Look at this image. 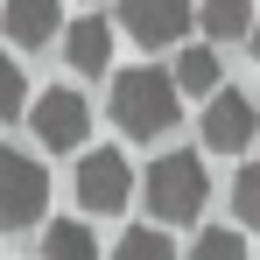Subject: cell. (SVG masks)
<instances>
[{"label": "cell", "mask_w": 260, "mask_h": 260, "mask_svg": "<svg viewBox=\"0 0 260 260\" xmlns=\"http://www.w3.org/2000/svg\"><path fill=\"white\" fill-rule=\"evenodd\" d=\"M21 99H28L21 63H14V56H0V120H14V113H21Z\"/></svg>", "instance_id": "2e32d148"}, {"label": "cell", "mask_w": 260, "mask_h": 260, "mask_svg": "<svg viewBox=\"0 0 260 260\" xmlns=\"http://www.w3.org/2000/svg\"><path fill=\"white\" fill-rule=\"evenodd\" d=\"M176 106H183V91H176L169 71H155V63H134L113 78V127L134 134V141H155V134L176 127Z\"/></svg>", "instance_id": "6da1fadb"}, {"label": "cell", "mask_w": 260, "mask_h": 260, "mask_svg": "<svg viewBox=\"0 0 260 260\" xmlns=\"http://www.w3.org/2000/svg\"><path fill=\"white\" fill-rule=\"evenodd\" d=\"M113 260H176V246H169V232H155V225H134L127 239L113 246Z\"/></svg>", "instance_id": "5bb4252c"}, {"label": "cell", "mask_w": 260, "mask_h": 260, "mask_svg": "<svg viewBox=\"0 0 260 260\" xmlns=\"http://www.w3.org/2000/svg\"><path fill=\"white\" fill-rule=\"evenodd\" d=\"M190 260H246V232H232V225H204V232L190 239Z\"/></svg>", "instance_id": "4fadbf2b"}, {"label": "cell", "mask_w": 260, "mask_h": 260, "mask_svg": "<svg viewBox=\"0 0 260 260\" xmlns=\"http://www.w3.org/2000/svg\"><path fill=\"white\" fill-rule=\"evenodd\" d=\"M127 190H134V169L120 148H85L78 155V204L85 211H120Z\"/></svg>", "instance_id": "277c9868"}, {"label": "cell", "mask_w": 260, "mask_h": 260, "mask_svg": "<svg viewBox=\"0 0 260 260\" xmlns=\"http://www.w3.org/2000/svg\"><path fill=\"white\" fill-rule=\"evenodd\" d=\"M63 56L78 63V78H91V71H106V63H113V28H106L99 14H78V28L63 36Z\"/></svg>", "instance_id": "9c48e42d"}, {"label": "cell", "mask_w": 260, "mask_h": 260, "mask_svg": "<svg viewBox=\"0 0 260 260\" xmlns=\"http://www.w3.org/2000/svg\"><path fill=\"white\" fill-rule=\"evenodd\" d=\"M43 260H99V239H91L78 218H56L43 232Z\"/></svg>", "instance_id": "7c38bea8"}, {"label": "cell", "mask_w": 260, "mask_h": 260, "mask_svg": "<svg viewBox=\"0 0 260 260\" xmlns=\"http://www.w3.org/2000/svg\"><path fill=\"white\" fill-rule=\"evenodd\" d=\"M246 43H253V63H260V21H253V36H246Z\"/></svg>", "instance_id": "e0dca14e"}, {"label": "cell", "mask_w": 260, "mask_h": 260, "mask_svg": "<svg viewBox=\"0 0 260 260\" xmlns=\"http://www.w3.org/2000/svg\"><path fill=\"white\" fill-rule=\"evenodd\" d=\"M197 14H204V36L211 43H239V36H253V21H260L246 0H204Z\"/></svg>", "instance_id": "8fae6325"}, {"label": "cell", "mask_w": 260, "mask_h": 260, "mask_svg": "<svg viewBox=\"0 0 260 260\" xmlns=\"http://www.w3.org/2000/svg\"><path fill=\"white\" fill-rule=\"evenodd\" d=\"M190 0H120V28H127L134 43H148V49H169L183 28H190Z\"/></svg>", "instance_id": "52a82bcc"}, {"label": "cell", "mask_w": 260, "mask_h": 260, "mask_svg": "<svg viewBox=\"0 0 260 260\" xmlns=\"http://www.w3.org/2000/svg\"><path fill=\"white\" fill-rule=\"evenodd\" d=\"M28 127H36V141H43V148H85L91 106H85L71 85H56V91H43V99L28 106Z\"/></svg>", "instance_id": "5b68a950"}, {"label": "cell", "mask_w": 260, "mask_h": 260, "mask_svg": "<svg viewBox=\"0 0 260 260\" xmlns=\"http://www.w3.org/2000/svg\"><path fill=\"white\" fill-rule=\"evenodd\" d=\"M232 211H239V225H246V232H260V162H246V169H239V183H232Z\"/></svg>", "instance_id": "9a60e30c"}, {"label": "cell", "mask_w": 260, "mask_h": 260, "mask_svg": "<svg viewBox=\"0 0 260 260\" xmlns=\"http://www.w3.org/2000/svg\"><path fill=\"white\" fill-rule=\"evenodd\" d=\"M169 78H176V91H197V99H218V91H225V85H218V49H211V43L183 49Z\"/></svg>", "instance_id": "30bf717a"}, {"label": "cell", "mask_w": 260, "mask_h": 260, "mask_svg": "<svg viewBox=\"0 0 260 260\" xmlns=\"http://www.w3.org/2000/svg\"><path fill=\"white\" fill-rule=\"evenodd\" d=\"M49 211V169L21 148H0V232H28Z\"/></svg>", "instance_id": "3957f363"}, {"label": "cell", "mask_w": 260, "mask_h": 260, "mask_svg": "<svg viewBox=\"0 0 260 260\" xmlns=\"http://www.w3.org/2000/svg\"><path fill=\"white\" fill-rule=\"evenodd\" d=\"M56 14H63V0H7V7H0V28H7V43L43 49L49 36H56Z\"/></svg>", "instance_id": "ba28073f"}, {"label": "cell", "mask_w": 260, "mask_h": 260, "mask_svg": "<svg viewBox=\"0 0 260 260\" xmlns=\"http://www.w3.org/2000/svg\"><path fill=\"white\" fill-rule=\"evenodd\" d=\"M141 190H148V211L162 225H190L204 211V197H211V176H204V162L190 148H169V155H155V169H148Z\"/></svg>", "instance_id": "7a4b0ae2"}, {"label": "cell", "mask_w": 260, "mask_h": 260, "mask_svg": "<svg viewBox=\"0 0 260 260\" xmlns=\"http://www.w3.org/2000/svg\"><path fill=\"white\" fill-rule=\"evenodd\" d=\"M253 134H260V106L246 99V91H218V99H204V148H218V155H246Z\"/></svg>", "instance_id": "8992f818"}]
</instances>
